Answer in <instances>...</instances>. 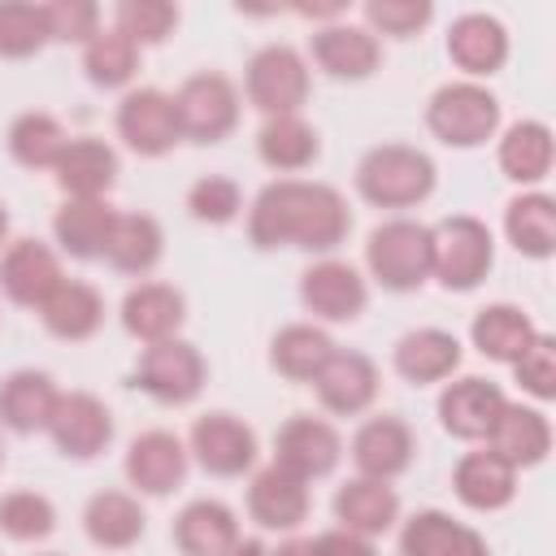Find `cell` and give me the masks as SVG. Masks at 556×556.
Instances as JSON below:
<instances>
[{
	"label": "cell",
	"mask_w": 556,
	"mask_h": 556,
	"mask_svg": "<svg viewBox=\"0 0 556 556\" xmlns=\"http://www.w3.org/2000/svg\"><path fill=\"white\" fill-rule=\"evenodd\" d=\"M248 235L256 248H313L326 252L348 235V204L321 182H274L256 195Z\"/></svg>",
	"instance_id": "1"
},
{
	"label": "cell",
	"mask_w": 556,
	"mask_h": 556,
	"mask_svg": "<svg viewBox=\"0 0 556 556\" xmlns=\"http://www.w3.org/2000/svg\"><path fill=\"white\" fill-rule=\"evenodd\" d=\"M356 182H361L365 200H374L382 208H404V204H417L434 187V165L417 148L387 143V148H374L361 161Z\"/></svg>",
	"instance_id": "2"
},
{
	"label": "cell",
	"mask_w": 556,
	"mask_h": 556,
	"mask_svg": "<svg viewBox=\"0 0 556 556\" xmlns=\"http://www.w3.org/2000/svg\"><path fill=\"white\" fill-rule=\"evenodd\" d=\"M369 269L382 287L391 291H413L426 282V274L434 269V243L430 230L417 222H387L369 235Z\"/></svg>",
	"instance_id": "3"
},
{
	"label": "cell",
	"mask_w": 556,
	"mask_h": 556,
	"mask_svg": "<svg viewBox=\"0 0 556 556\" xmlns=\"http://www.w3.org/2000/svg\"><path fill=\"white\" fill-rule=\"evenodd\" d=\"M434 243V274L447 291H469L491 269V235L478 217H447L430 230Z\"/></svg>",
	"instance_id": "4"
},
{
	"label": "cell",
	"mask_w": 556,
	"mask_h": 556,
	"mask_svg": "<svg viewBox=\"0 0 556 556\" xmlns=\"http://www.w3.org/2000/svg\"><path fill=\"white\" fill-rule=\"evenodd\" d=\"M500 122V104L491 91L473 87V83H456V87H443L434 100H430V130L443 139V143H456V148H473L482 139H491Z\"/></svg>",
	"instance_id": "5"
},
{
	"label": "cell",
	"mask_w": 556,
	"mask_h": 556,
	"mask_svg": "<svg viewBox=\"0 0 556 556\" xmlns=\"http://www.w3.org/2000/svg\"><path fill=\"white\" fill-rule=\"evenodd\" d=\"M248 96H252L256 109H265L274 117L295 113L304 104V96H308V70H304V61L291 48H282V43L261 48L252 56V65H248Z\"/></svg>",
	"instance_id": "6"
},
{
	"label": "cell",
	"mask_w": 556,
	"mask_h": 556,
	"mask_svg": "<svg viewBox=\"0 0 556 556\" xmlns=\"http://www.w3.org/2000/svg\"><path fill=\"white\" fill-rule=\"evenodd\" d=\"M174 113H178L182 135H191L200 143H213L235 126L239 100H235V87L222 74H195V78L182 83V91L174 100Z\"/></svg>",
	"instance_id": "7"
},
{
	"label": "cell",
	"mask_w": 556,
	"mask_h": 556,
	"mask_svg": "<svg viewBox=\"0 0 556 556\" xmlns=\"http://www.w3.org/2000/svg\"><path fill=\"white\" fill-rule=\"evenodd\" d=\"M135 382L165 400V404H187L200 387H204V361L191 343H178V339H165V343H152L139 361V374Z\"/></svg>",
	"instance_id": "8"
},
{
	"label": "cell",
	"mask_w": 556,
	"mask_h": 556,
	"mask_svg": "<svg viewBox=\"0 0 556 556\" xmlns=\"http://www.w3.org/2000/svg\"><path fill=\"white\" fill-rule=\"evenodd\" d=\"M117 130L122 139L143 152V156H161L178 143V113H174V100L161 96V91H135L122 100L117 109Z\"/></svg>",
	"instance_id": "9"
},
{
	"label": "cell",
	"mask_w": 556,
	"mask_h": 556,
	"mask_svg": "<svg viewBox=\"0 0 556 556\" xmlns=\"http://www.w3.org/2000/svg\"><path fill=\"white\" fill-rule=\"evenodd\" d=\"M191 452L200 456V465L208 473H222V478H235L252 465L256 456V439L243 421H235L230 413H208L195 421L191 430Z\"/></svg>",
	"instance_id": "10"
},
{
	"label": "cell",
	"mask_w": 556,
	"mask_h": 556,
	"mask_svg": "<svg viewBox=\"0 0 556 556\" xmlns=\"http://www.w3.org/2000/svg\"><path fill=\"white\" fill-rule=\"evenodd\" d=\"M56 447L65 456H96L109 439H113V421H109V408L87 395V391H74V395H61L56 400V413L48 421Z\"/></svg>",
	"instance_id": "11"
},
{
	"label": "cell",
	"mask_w": 556,
	"mask_h": 556,
	"mask_svg": "<svg viewBox=\"0 0 556 556\" xmlns=\"http://www.w3.org/2000/svg\"><path fill=\"white\" fill-rule=\"evenodd\" d=\"M339 460V434L326 426V421H313V417H291L282 430H278V460L287 473L295 478H321L330 473Z\"/></svg>",
	"instance_id": "12"
},
{
	"label": "cell",
	"mask_w": 556,
	"mask_h": 556,
	"mask_svg": "<svg viewBox=\"0 0 556 556\" xmlns=\"http://www.w3.org/2000/svg\"><path fill=\"white\" fill-rule=\"evenodd\" d=\"M61 282H65V278H61L56 256H52L43 243H35V239L13 243V248L4 252V261H0V287H4L9 300H17V304H43Z\"/></svg>",
	"instance_id": "13"
},
{
	"label": "cell",
	"mask_w": 556,
	"mask_h": 556,
	"mask_svg": "<svg viewBox=\"0 0 556 556\" xmlns=\"http://www.w3.org/2000/svg\"><path fill=\"white\" fill-rule=\"evenodd\" d=\"M500 413H504V395L486 378H460L439 400V417H443V426L456 439H482V434H491V426H495Z\"/></svg>",
	"instance_id": "14"
},
{
	"label": "cell",
	"mask_w": 556,
	"mask_h": 556,
	"mask_svg": "<svg viewBox=\"0 0 556 556\" xmlns=\"http://www.w3.org/2000/svg\"><path fill=\"white\" fill-rule=\"evenodd\" d=\"M182 473H187V452H182V443H178L174 434H165V430L139 434V439L130 443V452H126V478H130L139 491H148V495L174 491V486L182 482Z\"/></svg>",
	"instance_id": "15"
},
{
	"label": "cell",
	"mask_w": 556,
	"mask_h": 556,
	"mask_svg": "<svg viewBox=\"0 0 556 556\" xmlns=\"http://www.w3.org/2000/svg\"><path fill=\"white\" fill-rule=\"evenodd\" d=\"M317 395L334 413H361L378 391V369L361 352H330L326 365L313 374Z\"/></svg>",
	"instance_id": "16"
},
{
	"label": "cell",
	"mask_w": 556,
	"mask_h": 556,
	"mask_svg": "<svg viewBox=\"0 0 556 556\" xmlns=\"http://www.w3.org/2000/svg\"><path fill=\"white\" fill-rule=\"evenodd\" d=\"M300 295L304 304L317 313V317H330V321H348L365 308V282L352 265L343 261H321L304 274L300 282Z\"/></svg>",
	"instance_id": "17"
},
{
	"label": "cell",
	"mask_w": 556,
	"mask_h": 556,
	"mask_svg": "<svg viewBox=\"0 0 556 556\" xmlns=\"http://www.w3.org/2000/svg\"><path fill=\"white\" fill-rule=\"evenodd\" d=\"M248 508L261 526L269 530H291L304 521L308 513V491H304V478L287 473L282 465H269L252 478V491H248Z\"/></svg>",
	"instance_id": "18"
},
{
	"label": "cell",
	"mask_w": 556,
	"mask_h": 556,
	"mask_svg": "<svg viewBox=\"0 0 556 556\" xmlns=\"http://www.w3.org/2000/svg\"><path fill=\"white\" fill-rule=\"evenodd\" d=\"M352 456H356V465H361L365 478L387 482L391 473H400V469L408 465V456H413V434H408V426H404L400 417H374V421H365V426L356 430Z\"/></svg>",
	"instance_id": "19"
},
{
	"label": "cell",
	"mask_w": 556,
	"mask_h": 556,
	"mask_svg": "<svg viewBox=\"0 0 556 556\" xmlns=\"http://www.w3.org/2000/svg\"><path fill=\"white\" fill-rule=\"evenodd\" d=\"M491 452L504 460V465H539L547 456V443H552V430L543 421V413L534 408H521V404H504V413L495 417L491 426Z\"/></svg>",
	"instance_id": "20"
},
{
	"label": "cell",
	"mask_w": 556,
	"mask_h": 556,
	"mask_svg": "<svg viewBox=\"0 0 556 556\" xmlns=\"http://www.w3.org/2000/svg\"><path fill=\"white\" fill-rule=\"evenodd\" d=\"M56 387L35 374V369H22L13 378L0 382V421L17 434H30V430H43L56 413Z\"/></svg>",
	"instance_id": "21"
},
{
	"label": "cell",
	"mask_w": 556,
	"mask_h": 556,
	"mask_svg": "<svg viewBox=\"0 0 556 556\" xmlns=\"http://www.w3.org/2000/svg\"><path fill=\"white\" fill-rule=\"evenodd\" d=\"M174 539H178L182 556H226L239 543V526H235L226 504L195 500V504L182 508V517L174 526Z\"/></svg>",
	"instance_id": "22"
},
{
	"label": "cell",
	"mask_w": 556,
	"mask_h": 556,
	"mask_svg": "<svg viewBox=\"0 0 556 556\" xmlns=\"http://www.w3.org/2000/svg\"><path fill=\"white\" fill-rule=\"evenodd\" d=\"M404 556H486L482 534L452 521L447 513H417L400 534Z\"/></svg>",
	"instance_id": "23"
},
{
	"label": "cell",
	"mask_w": 556,
	"mask_h": 556,
	"mask_svg": "<svg viewBox=\"0 0 556 556\" xmlns=\"http://www.w3.org/2000/svg\"><path fill=\"white\" fill-rule=\"evenodd\" d=\"M447 52H452V61H456L460 70H469V74H491V70H500L504 56H508V35H504V26H500L495 17L469 13V17H460V22L452 26Z\"/></svg>",
	"instance_id": "24"
},
{
	"label": "cell",
	"mask_w": 556,
	"mask_h": 556,
	"mask_svg": "<svg viewBox=\"0 0 556 556\" xmlns=\"http://www.w3.org/2000/svg\"><path fill=\"white\" fill-rule=\"evenodd\" d=\"M113 174H117V156L100 139H74L56 161V182L78 200H96L100 191H109Z\"/></svg>",
	"instance_id": "25"
},
{
	"label": "cell",
	"mask_w": 556,
	"mask_h": 556,
	"mask_svg": "<svg viewBox=\"0 0 556 556\" xmlns=\"http://www.w3.org/2000/svg\"><path fill=\"white\" fill-rule=\"evenodd\" d=\"M122 321L130 334L148 339V343H165L178 326H182V295L165 282H148V287H135L122 304Z\"/></svg>",
	"instance_id": "26"
},
{
	"label": "cell",
	"mask_w": 556,
	"mask_h": 556,
	"mask_svg": "<svg viewBox=\"0 0 556 556\" xmlns=\"http://www.w3.org/2000/svg\"><path fill=\"white\" fill-rule=\"evenodd\" d=\"M313 56L334 78H365L378 65V43L361 26H326L313 35Z\"/></svg>",
	"instance_id": "27"
},
{
	"label": "cell",
	"mask_w": 556,
	"mask_h": 556,
	"mask_svg": "<svg viewBox=\"0 0 556 556\" xmlns=\"http://www.w3.org/2000/svg\"><path fill=\"white\" fill-rule=\"evenodd\" d=\"M456 361H460V343L447 330H413L395 348V369L408 382H439L456 369Z\"/></svg>",
	"instance_id": "28"
},
{
	"label": "cell",
	"mask_w": 556,
	"mask_h": 556,
	"mask_svg": "<svg viewBox=\"0 0 556 556\" xmlns=\"http://www.w3.org/2000/svg\"><path fill=\"white\" fill-rule=\"evenodd\" d=\"M395 491L378 478H356L334 495V513L352 534H382L395 521Z\"/></svg>",
	"instance_id": "29"
},
{
	"label": "cell",
	"mask_w": 556,
	"mask_h": 556,
	"mask_svg": "<svg viewBox=\"0 0 556 556\" xmlns=\"http://www.w3.org/2000/svg\"><path fill=\"white\" fill-rule=\"evenodd\" d=\"M39 308H43L48 330L61 334V339H87L104 317V300L87 282H61Z\"/></svg>",
	"instance_id": "30"
},
{
	"label": "cell",
	"mask_w": 556,
	"mask_h": 556,
	"mask_svg": "<svg viewBox=\"0 0 556 556\" xmlns=\"http://www.w3.org/2000/svg\"><path fill=\"white\" fill-rule=\"evenodd\" d=\"M513 491H517L513 465H504L495 452H473L456 465V495L469 508H500L513 500Z\"/></svg>",
	"instance_id": "31"
},
{
	"label": "cell",
	"mask_w": 556,
	"mask_h": 556,
	"mask_svg": "<svg viewBox=\"0 0 556 556\" xmlns=\"http://www.w3.org/2000/svg\"><path fill=\"white\" fill-rule=\"evenodd\" d=\"M113 208H104L100 200H74L56 213V239L65 243L70 256H104L109 248V235H113Z\"/></svg>",
	"instance_id": "32"
},
{
	"label": "cell",
	"mask_w": 556,
	"mask_h": 556,
	"mask_svg": "<svg viewBox=\"0 0 556 556\" xmlns=\"http://www.w3.org/2000/svg\"><path fill=\"white\" fill-rule=\"evenodd\" d=\"M534 326L526 321L521 308H508V304H491L478 313L473 321V343L482 356H495V361H517L530 343H534Z\"/></svg>",
	"instance_id": "33"
},
{
	"label": "cell",
	"mask_w": 556,
	"mask_h": 556,
	"mask_svg": "<svg viewBox=\"0 0 556 556\" xmlns=\"http://www.w3.org/2000/svg\"><path fill=\"white\" fill-rule=\"evenodd\" d=\"M104 256H109L117 269H126V274L152 269L156 256H161V226H156L152 217H143V213H122V217H113V235H109Z\"/></svg>",
	"instance_id": "34"
},
{
	"label": "cell",
	"mask_w": 556,
	"mask_h": 556,
	"mask_svg": "<svg viewBox=\"0 0 556 556\" xmlns=\"http://www.w3.org/2000/svg\"><path fill=\"white\" fill-rule=\"evenodd\" d=\"M87 534L100 543V547H130L139 534H143V513L130 495L122 491H100L91 504H87Z\"/></svg>",
	"instance_id": "35"
},
{
	"label": "cell",
	"mask_w": 556,
	"mask_h": 556,
	"mask_svg": "<svg viewBox=\"0 0 556 556\" xmlns=\"http://www.w3.org/2000/svg\"><path fill=\"white\" fill-rule=\"evenodd\" d=\"M500 165L517 182H534L552 165V130L543 122H517L500 143Z\"/></svg>",
	"instance_id": "36"
},
{
	"label": "cell",
	"mask_w": 556,
	"mask_h": 556,
	"mask_svg": "<svg viewBox=\"0 0 556 556\" xmlns=\"http://www.w3.org/2000/svg\"><path fill=\"white\" fill-rule=\"evenodd\" d=\"M508 239L526 256H547L556 248V204L547 195H521L508 204Z\"/></svg>",
	"instance_id": "37"
},
{
	"label": "cell",
	"mask_w": 556,
	"mask_h": 556,
	"mask_svg": "<svg viewBox=\"0 0 556 556\" xmlns=\"http://www.w3.org/2000/svg\"><path fill=\"white\" fill-rule=\"evenodd\" d=\"M330 352H334V343H330L326 330H317V326H287V330L274 339V365H278V374H287V378H295V382L313 378V374L326 365Z\"/></svg>",
	"instance_id": "38"
},
{
	"label": "cell",
	"mask_w": 556,
	"mask_h": 556,
	"mask_svg": "<svg viewBox=\"0 0 556 556\" xmlns=\"http://www.w3.org/2000/svg\"><path fill=\"white\" fill-rule=\"evenodd\" d=\"M261 156L274 165V169H304L313 156H317V135L313 126H304L295 113L287 117H274L265 130H261Z\"/></svg>",
	"instance_id": "39"
},
{
	"label": "cell",
	"mask_w": 556,
	"mask_h": 556,
	"mask_svg": "<svg viewBox=\"0 0 556 556\" xmlns=\"http://www.w3.org/2000/svg\"><path fill=\"white\" fill-rule=\"evenodd\" d=\"M65 130L48 117V113H22L17 122H13V130H9V148H13V156L22 161V165H35V169H43V165H56L61 161V152H65Z\"/></svg>",
	"instance_id": "40"
},
{
	"label": "cell",
	"mask_w": 556,
	"mask_h": 556,
	"mask_svg": "<svg viewBox=\"0 0 556 556\" xmlns=\"http://www.w3.org/2000/svg\"><path fill=\"white\" fill-rule=\"evenodd\" d=\"M87 78L100 87H117L135 74V43L122 30H96L87 39Z\"/></svg>",
	"instance_id": "41"
},
{
	"label": "cell",
	"mask_w": 556,
	"mask_h": 556,
	"mask_svg": "<svg viewBox=\"0 0 556 556\" xmlns=\"http://www.w3.org/2000/svg\"><path fill=\"white\" fill-rule=\"evenodd\" d=\"M52 504L35 491H13L0 500V530L9 539H43L52 530Z\"/></svg>",
	"instance_id": "42"
},
{
	"label": "cell",
	"mask_w": 556,
	"mask_h": 556,
	"mask_svg": "<svg viewBox=\"0 0 556 556\" xmlns=\"http://www.w3.org/2000/svg\"><path fill=\"white\" fill-rule=\"evenodd\" d=\"M48 39L43 9L35 4H0V56H30Z\"/></svg>",
	"instance_id": "43"
},
{
	"label": "cell",
	"mask_w": 556,
	"mask_h": 556,
	"mask_svg": "<svg viewBox=\"0 0 556 556\" xmlns=\"http://www.w3.org/2000/svg\"><path fill=\"white\" fill-rule=\"evenodd\" d=\"M174 22H178V13L165 0H126L117 9V30L130 43H161L174 30Z\"/></svg>",
	"instance_id": "44"
},
{
	"label": "cell",
	"mask_w": 556,
	"mask_h": 556,
	"mask_svg": "<svg viewBox=\"0 0 556 556\" xmlns=\"http://www.w3.org/2000/svg\"><path fill=\"white\" fill-rule=\"evenodd\" d=\"M513 365H517V382L526 391H534L539 400L556 395V352H552V339H534Z\"/></svg>",
	"instance_id": "45"
},
{
	"label": "cell",
	"mask_w": 556,
	"mask_h": 556,
	"mask_svg": "<svg viewBox=\"0 0 556 556\" xmlns=\"http://www.w3.org/2000/svg\"><path fill=\"white\" fill-rule=\"evenodd\" d=\"M187 204L200 222H230L239 213V187L230 178H200Z\"/></svg>",
	"instance_id": "46"
},
{
	"label": "cell",
	"mask_w": 556,
	"mask_h": 556,
	"mask_svg": "<svg viewBox=\"0 0 556 556\" xmlns=\"http://www.w3.org/2000/svg\"><path fill=\"white\" fill-rule=\"evenodd\" d=\"M43 22H48L52 39H91L96 35V4L56 0V4H43Z\"/></svg>",
	"instance_id": "47"
},
{
	"label": "cell",
	"mask_w": 556,
	"mask_h": 556,
	"mask_svg": "<svg viewBox=\"0 0 556 556\" xmlns=\"http://www.w3.org/2000/svg\"><path fill=\"white\" fill-rule=\"evenodd\" d=\"M365 13L387 35H413L421 22H430V4H417V0H374Z\"/></svg>",
	"instance_id": "48"
},
{
	"label": "cell",
	"mask_w": 556,
	"mask_h": 556,
	"mask_svg": "<svg viewBox=\"0 0 556 556\" xmlns=\"http://www.w3.org/2000/svg\"><path fill=\"white\" fill-rule=\"evenodd\" d=\"M313 547H317V556H374V547H369L361 534H352V530L317 534V539H313Z\"/></svg>",
	"instance_id": "49"
},
{
	"label": "cell",
	"mask_w": 556,
	"mask_h": 556,
	"mask_svg": "<svg viewBox=\"0 0 556 556\" xmlns=\"http://www.w3.org/2000/svg\"><path fill=\"white\" fill-rule=\"evenodd\" d=\"M274 556H317V547H313V539H291V543H282Z\"/></svg>",
	"instance_id": "50"
},
{
	"label": "cell",
	"mask_w": 556,
	"mask_h": 556,
	"mask_svg": "<svg viewBox=\"0 0 556 556\" xmlns=\"http://www.w3.org/2000/svg\"><path fill=\"white\" fill-rule=\"evenodd\" d=\"M226 556H265V552H261V543H256V539H243V543H235Z\"/></svg>",
	"instance_id": "51"
},
{
	"label": "cell",
	"mask_w": 556,
	"mask_h": 556,
	"mask_svg": "<svg viewBox=\"0 0 556 556\" xmlns=\"http://www.w3.org/2000/svg\"><path fill=\"white\" fill-rule=\"evenodd\" d=\"M4 230H9V213L0 208V239H4Z\"/></svg>",
	"instance_id": "52"
}]
</instances>
